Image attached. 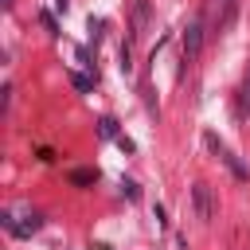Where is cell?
Returning a JSON list of instances; mask_svg holds the SVG:
<instances>
[{
	"label": "cell",
	"instance_id": "obj_3",
	"mask_svg": "<svg viewBox=\"0 0 250 250\" xmlns=\"http://www.w3.org/2000/svg\"><path fill=\"white\" fill-rule=\"evenodd\" d=\"M148 31V0H133V31L129 39H145Z\"/></svg>",
	"mask_w": 250,
	"mask_h": 250
},
{
	"label": "cell",
	"instance_id": "obj_2",
	"mask_svg": "<svg viewBox=\"0 0 250 250\" xmlns=\"http://www.w3.org/2000/svg\"><path fill=\"white\" fill-rule=\"evenodd\" d=\"M203 51V20H188L184 27V62H195Z\"/></svg>",
	"mask_w": 250,
	"mask_h": 250
},
{
	"label": "cell",
	"instance_id": "obj_12",
	"mask_svg": "<svg viewBox=\"0 0 250 250\" xmlns=\"http://www.w3.org/2000/svg\"><path fill=\"white\" fill-rule=\"evenodd\" d=\"M246 90H250V78H246Z\"/></svg>",
	"mask_w": 250,
	"mask_h": 250
},
{
	"label": "cell",
	"instance_id": "obj_8",
	"mask_svg": "<svg viewBox=\"0 0 250 250\" xmlns=\"http://www.w3.org/2000/svg\"><path fill=\"white\" fill-rule=\"evenodd\" d=\"M203 141H207V148H211V152H219V156H223V152H227V148H223V141H219V137H215V133H207V137H203Z\"/></svg>",
	"mask_w": 250,
	"mask_h": 250
},
{
	"label": "cell",
	"instance_id": "obj_6",
	"mask_svg": "<svg viewBox=\"0 0 250 250\" xmlns=\"http://www.w3.org/2000/svg\"><path fill=\"white\" fill-rule=\"evenodd\" d=\"M98 180V172H90V168H74L70 172V184H94Z\"/></svg>",
	"mask_w": 250,
	"mask_h": 250
},
{
	"label": "cell",
	"instance_id": "obj_1",
	"mask_svg": "<svg viewBox=\"0 0 250 250\" xmlns=\"http://www.w3.org/2000/svg\"><path fill=\"white\" fill-rule=\"evenodd\" d=\"M191 211H195V219H203V223H211V215H215V195H211V188L199 180V184H191Z\"/></svg>",
	"mask_w": 250,
	"mask_h": 250
},
{
	"label": "cell",
	"instance_id": "obj_10",
	"mask_svg": "<svg viewBox=\"0 0 250 250\" xmlns=\"http://www.w3.org/2000/svg\"><path fill=\"white\" fill-rule=\"evenodd\" d=\"M39 20H43V27H47V31H59V23H55V16H51V12H43Z\"/></svg>",
	"mask_w": 250,
	"mask_h": 250
},
{
	"label": "cell",
	"instance_id": "obj_5",
	"mask_svg": "<svg viewBox=\"0 0 250 250\" xmlns=\"http://www.w3.org/2000/svg\"><path fill=\"white\" fill-rule=\"evenodd\" d=\"M219 8H223V16H219V27L223 31H230L234 27V16H238V0H215Z\"/></svg>",
	"mask_w": 250,
	"mask_h": 250
},
{
	"label": "cell",
	"instance_id": "obj_9",
	"mask_svg": "<svg viewBox=\"0 0 250 250\" xmlns=\"http://www.w3.org/2000/svg\"><path fill=\"white\" fill-rule=\"evenodd\" d=\"M70 82H74V86H78V90H82V94H86V90H90V78H86V74H70Z\"/></svg>",
	"mask_w": 250,
	"mask_h": 250
},
{
	"label": "cell",
	"instance_id": "obj_7",
	"mask_svg": "<svg viewBox=\"0 0 250 250\" xmlns=\"http://www.w3.org/2000/svg\"><path fill=\"white\" fill-rule=\"evenodd\" d=\"M98 129H102V137H117V121H113V117H102Z\"/></svg>",
	"mask_w": 250,
	"mask_h": 250
},
{
	"label": "cell",
	"instance_id": "obj_4",
	"mask_svg": "<svg viewBox=\"0 0 250 250\" xmlns=\"http://www.w3.org/2000/svg\"><path fill=\"white\" fill-rule=\"evenodd\" d=\"M219 160H223V164H227V168H230V176H234V180H242V184H246V180H250V168H246V164H242V160H238V156H234V152H223V156H219Z\"/></svg>",
	"mask_w": 250,
	"mask_h": 250
},
{
	"label": "cell",
	"instance_id": "obj_11",
	"mask_svg": "<svg viewBox=\"0 0 250 250\" xmlns=\"http://www.w3.org/2000/svg\"><path fill=\"white\" fill-rule=\"evenodd\" d=\"M12 4H16V0H4V8H12Z\"/></svg>",
	"mask_w": 250,
	"mask_h": 250
}]
</instances>
